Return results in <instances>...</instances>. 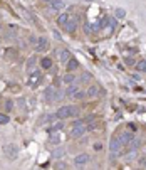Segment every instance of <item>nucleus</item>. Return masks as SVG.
I'll return each mask as SVG.
<instances>
[{"mask_svg":"<svg viewBox=\"0 0 146 170\" xmlns=\"http://www.w3.org/2000/svg\"><path fill=\"white\" fill-rule=\"evenodd\" d=\"M86 132H87V126H86V123L81 121V120H76L72 123V126H71V136H72V138H79V136H83Z\"/></svg>","mask_w":146,"mask_h":170,"instance_id":"1","label":"nucleus"},{"mask_svg":"<svg viewBox=\"0 0 146 170\" xmlns=\"http://www.w3.org/2000/svg\"><path fill=\"white\" fill-rule=\"evenodd\" d=\"M74 115H77V108H74V106H60L59 110H57V113H56V116L59 118V120H64V118H71V116H74Z\"/></svg>","mask_w":146,"mask_h":170,"instance_id":"2","label":"nucleus"},{"mask_svg":"<svg viewBox=\"0 0 146 170\" xmlns=\"http://www.w3.org/2000/svg\"><path fill=\"white\" fill-rule=\"evenodd\" d=\"M3 152H5V155H7V158H9V160H15V158L19 157V148L13 145V143L5 145V147H3Z\"/></svg>","mask_w":146,"mask_h":170,"instance_id":"3","label":"nucleus"},{"mask_svg":"<svg viewBox=\"0 0 146 170\" xmlns=\"http://www.w3.org/2000/svg\"><path fill=\"white\" fill-rule=\"evenodd\" d=\"M117 138H119L121 145H129V142L133 140V133H131V132H123Z\"/></svg>","mask_w":146,"mask_h":170,"instance_id":"4","label":"nucleus"},{"mask_svg":"<svg viewBox=\"0 0 146 170\" xmlns=\"http://www.w3.org/2000/svg\"><path fill=\"white\" fill-rule=\"evenodd\" d=\"M49 49V41H47V37H39V41H37V51H40V52H45V51Z\"/></svg>","mask_w":146,"mask_h":170,"instance_id":"5","label":"nucleus"},{"mask_svg":"<svg viewBox=\"0 0 146 170\" xmlns=\"http://www.w3.org/2000/svg\"><path fill=\"white\" fill-rule=\"evenodd\" d=\"M40 78H42V76H40V73H39V71H35V73H32V76L29 78V81H27V83H29V86H32V88H35V86H37V83L40 81Z\"/></svg>","mask_w":146,"mask_h":170,"instance_id":"6","label":"nucleus"},{"mask_svg":"<svg viewBox=\"0 0 146 170\" xmlns=\"http://www.w3.org/2000/svg\"><path fill=\"white\" fill-rule=\"evenodd\" d=\"M111 152L113 153H117V152L121 150V142H119V138L117 136H113V140H111Z\"/></svg>","mask_w":146,"mask_h":170,"instance_id":"7","label":"nucleus"},{"mask_svg":"<svg viewBox=\"0 0 146 170\" xmlns=\"http://www.w3.org/2000/svg\"><path fill=\"white\" fill-rule=\"evenodd\" d=\"M74 162H76L77 167H79V165H84V164H87V162H89V155L87 153H81V155H77V157H76V160H74Z\"/></svg>","mask_w":146,"mask_h":170,"instance_id":"8","label":"nucleus"},{"mask_svg":"<svg viewBox=\"0 0 146 170\" xmlns=\"http://www.w3.org/2000/svg\"><path fill=\"white\" fill-rule=\"evenodd\" d=\"M45 96H47V99H49V101H54V99H57V98H59V95H57V89L47 88V89H45Z\"/></svg>","mask_w":146,"mask_h":170,"instance_id":"9","label":"nucleus"},{"mask_svg":"<svg viewBox=\"0 0 146 170\" xmlns=\"http://www.w3.org/2000/svg\"><path fill=\"white\" fill-rule=\"evenodd\" d=\"M59 59L62 61V63H67V61L71 59V52L67 49H62V51H60V54H59Z\"/></svg>","mask_w":146,"mask_h":170,"instance_id":"10","label":"nucleus"},{"mask_svg":"<svg viewBox=\"0 0 146 170\" xmlns=\"http://www.w3.org/2000/svg\"><path fill=\"white\" fill-rule=\"evenodd\" d=\"M66 64H67V71H74V69H77V66H79V64H77V61L74 59V57H71Z\"/></svg>","mask_w":146,"mask_h":170,"instance_id":"11","label":"nucleus"},{"mask_svg":"<svg viewBox=\"0 0 146 170\" xmlns=\"http://www.w3.org/2000/svg\"><path fill=\"white\" fill-rule=\"evenodd\" d=\"M51 5H52L54 10H62L64 9V2H60V0H52Z\"/></svg>","mask_w":146,"mask_h":170,"instance_id":"12","label":"nucleus"},{"mask_svg":"<svg viewBox=\"0 0 146 170\" xmlns=\"http://www.w3.org/2000/svg\"><path fill=\"white\" fill-rule=\"evenodd\" d=\"M40 64H42L44 69H49V67L52 66V59H51V57H44V59L40 61Z\"/></svg>","mask_w":146,"mask_h":170,"instance_id":"13","label":"nucleus"},{"mask_svg":"<svg viewBox=\"0 0 146 170\" xmlns=\"http://www.w3.org/2000/svg\"><path fill=\"white\" fill-rule=\"evenodd\" d=\"M66 22H69V15H67V14H62V15L57 19V24L64 27V25H66Z\"/></svg>","mask_w":146,"mask_h":170,"instance_id":"14","label":"nucleus"},{"mask_svg":"<svg viewBox=\"0 0 146 170\" xmlns=\"http://www.w3.org/2000/svg\"><path fill=\"white\" fill-rule=\"evenodd\" d=\"M99 95V89L96 88V86H91V88H89V91H87V96H91V98H96Z\"/></svg>","mask_w":146,"mask_h":170,"instance_id":"15","label":"nucleus"},{"mask_svg":"<svg viewBox=\"0 0 146 170\" xmlns=\"http://www.w3.org/2000/svg\"><path fill=\"white\" fill-rule=\"evenodd\" d=\"M84 96H86V93H84L83 89H77V91L74 93V96H72V98H74V99H83Z\"/></svg>","mask_w":146,"mask_h":170,"instance_id":"16","label":"nucleus"},{"mask_svg":"<svg viewBox=\"0 0 146 170\" xmlns=\"http://www.w3.org/2000/svg\"><path fill=\"white\" fill-rule=\"evenodd\" d=\"M136 69H138V71H143V73H146V61H140V63L136 64Z\"/></svg>","mask_w":146,"mask_h":170,"instance_id":"17","label":"nucleus"},{"mask_svg":"<svg viewBox=\"0 0 146 170\" xmlns=\"http://www.w3.org/2000/svg\"><path fill=\"white\" fill-rule=\"evenodd\" d=\"M77 89H79V88H76V86H71V88H67V91H66V95H67V96H69V98H72V96H74V93H76V91H77Z\"/></svg>","mask_w":146,"mask_h":170,"instance_id":"18","label":"nucleus"},{"mask_svg":"<svg viewBox=\"0 0 146 170\" xmlns=\"http://www.w3.org/2000/svg\"><path fill=\"white\" fill-rule=\"evenodd\" d=\"M64 83H66V84H72V83H74V76H72V74H66Z\"/></svg>","mask_w":146,"mask_h":170,"instance_id":"19","label":"nucleus"},{"mask_svg":"<svg viewBox=\"0 0 146 170\" xmlns=\"http://www.w3.org/2000/svg\"><path fill=\"white\" fill-rule=\"evenodd\" d=\"M116 15L119 17V19H123V17L126 15V10L124 9H116Z\"/></svg>","mask_w":146,"mask_h":170,"instance_id":"20","label":"nucleus"},{"mask_svg":"<svg viewBox=\"0 0 146 170\" xmlns=\"http://www.w3.org/2000/svg\"><path fill=\"white\" fill-rule=\"evenodd\" d=\"M9 123V116L7 115H0V125H7Z\"/></svg>","mask_w":146,"mask_h":170,"instance_id":"21","label":"nucleus"},{"mask_svg":"<svg viewBox=\"0 0 146 170\" xmlns=\"http://www.w3.org/2000/svg\"><path fill=\"white\" fill-rule=\"evenodd\" d=\"M67 32H74V29H76V22H69V25H66Z\"/></svg>","mask_w":146,"mask_h":170,"instance_id":"22","label":"nucleus"},{"mask_svg":"<svg viewBox=\"0 0 146 170\" xmlns=\"http://www.w3.org/2000/svg\"><path fill=\"white\" fill-rule=\"evenodd\" d=\"M34 63H35V57H30V59H29V64H27V69H32V67H34Z\"/></svg>","mask_w":146,"mask_h":170,"instance_id":"23","label":"nucleus"},{"mask_svg":"<svg viewBox=\"0 0 146 170\" xmlns=\"http://www.w3.org/2000/svg\"><path fill=\"white\" fill-rule=\"evenodd\" d=\"M62 155H64V150H56V152H54V157H56V158H57V157H62Z\"/></svg>","mask_w":146,"mask_h":170,"instance_id":"24","label":"nucleus"},{"mask_svg":"<svg viewBox=\"0 0 146 170\" xmlns=\"http://www.w3.org/2000/svg\"><path fill=\"white\" fill-rule=\"evenodd\" d=\"M60 128H62V123H57V125H56V126H54V128H52V130H54V132H56V130H60Z\"/></svg>","mask_w":146,"mask_h":170,"instance_id":"25","label":"nucleus"},{"mask_svg":"<svg viewBox=\"0 0 146 170\" xmlns=\"http://www.w3.org/2000/svg\"><path fill=\"white\" fill-rule=\"evenodd\" d=\"M87 2H91V0H87Z\"/></svg>","mask_w":146,"mask_h":170,"instance_id":"26","label":"nucleus"}]
</instances>
